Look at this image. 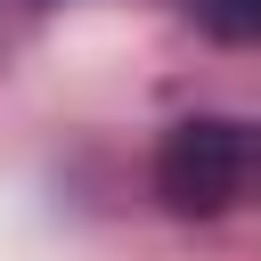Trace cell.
<instances>
[{
	"label": "cell",
	"instance_id": "cell-2",
	"mask_svg": "<svg viewBox=\"0 0 261 261\" xmlns=\"http://www.w3.org/2000/svg\"><path fill=\"white\" fill-rule=\"evenodd\" d=\"M188 8H196V24L220 33V41H261V0H188Z\"/></svg>",
	"mask_w": 261,
	"mask_h": 261
},
{
	"label": "cell",
	"instance_id": "cell-1",
	"mask_svg": "<svg viewBox=\"0 0 261 261\" xmlns=\"http://www.w3.org/2000/svg\"><path fill=\"white\" fill-rule=\"evenodd\" d=\"M245 171H253V130L245 122H220V114H188L163 130L155 147V196L188 220H212L245 196Z\"/></svg>",
	"mask_w": 261,
	"mask_h": 261
}]
</instances>
